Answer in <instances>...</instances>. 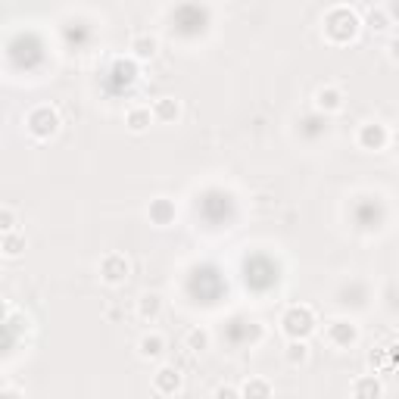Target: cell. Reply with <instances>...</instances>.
<instances>
[{"instance_id": "1", "label": "cell", "mask_w": 399, "mask_h": 399, "mask_svg": "<svg viewBox=\"0 0 399 399\" xmlns=\"http://www.w3.org/2000/svg\"><path fill=\"white\" fill-rule=\"evenodd\" d=\"M159 346H162L159 337H144L140 340V353L144 356H159Z\"/></svg>"}, {"instance_id": "2", "label": "cell", "mask_w": 399, "mask_h": 399, "mask_svg": "<svg viewBox=\"0 0 399 399\" xmlns=\"http://www.w3.org/2000/svg\"><path fill=\"white\" fill-rule=\"evenodd\" d=\"M215 399H237V393H234L231 387H218V390H215Z\"/></svg>"}, {"instance_id": "3", "label": "cell", "mask_w": 399, "mask_h": 399, "mask_svg": "<svg viewBox=\"0 0 399 399\" xmlns=\"http://www.w3.org/2000/svg\"><path fill=\"white\" fill-rule=\"evenodd\" d=\"M393 56L399 60V41H393Z\"/></svg>"}]
</instances>
